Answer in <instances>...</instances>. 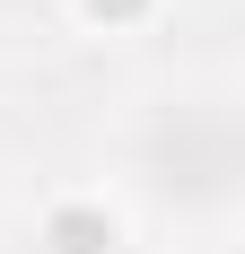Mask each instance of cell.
Instances as JSON below:
<instances>
[{
  "instance_id": "1",
  "label": "cell",
  "mask_w": 245,
  "mask_h": 254,
  "mask_svg": "<svg viewBox=\"0 0 245 254\" xmlns=\"http://www.w3.org/2000/svg\"><path fill=\"white\" fill-rule=\"evenodd\" d=\"M158 167H167V193H184V202H219L228 176H237V131H228V114H175V131L158 140Z\"/></svg>"
}]
</instances>
